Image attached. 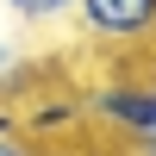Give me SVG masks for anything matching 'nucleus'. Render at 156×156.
I'll list each match as a JSON object with an SVG mask.
<instances>
[{
	"label": "nucleus",
	"mask_w": 156,
	"mask_h": 156,
	"mask_svg": "<svg viewBox=\"0 0 156 156\" xmlns=\"http://www.w3.org/2000/svg\"><path fill=\"white\" fill-rule=\"evenodd\" d=\"M75 119H87L81 100H37L31 112H19V131H69Z\"/></svg>",
	"instance_id": "obj_3"
},
{
	"label": "nucleus",
	"mask_w": 156,
	"mask_h": 156,
	"mask_svg": "<svg viewBox=\"0 0 156 156\" xmlns=\"http://www.w3.org/2000/svg\"><path fill=\"white\" fill-rule=\"evenodd\" d=\"M0 6H6L12 19H25V25H50V19H62V12H75V0H0Z\"/></svg>",
	"instance_id": "obj_4"
},
{
	"label": "nucleus",
	"mask_w": 156,
	"mask_h": 156,
	"mask_svg": "<svg viewBox=\"0 0 156 156\" xmlns=\"http://www.w3.org/2000/svg\"><path fill=\"white\" fill-rule=\"evenodd\" d=\"M0 156H37V150L25 144V131H0Z\"/></svg>",
	"instance_id": "obj_5"
},
{
	"label": "nucleus",
	"mask_w": 156,
	"mask_h": 156,
	"mask_svg": "<svg viewBox=\"0 0 156 156\" xmlns=\"http://www.w3.org/2000/svg\"><path fill=\"white\" fill-rule=\"evenodd\" d=\"M137 156H156V131H150V137H137Z\"/></svg>",
	"instance_id": "obj_6"
},
{
	"label": "nucleus",
	"mask_w": 156,
	"mask_h": 156,
	"mask_svg": "<svg viewBox=\"0 0 156 156\" xmlns=\"http://www.w3.org/2000/svg\"><path fill=\"white\" fill-rule=\"evenodd\" d=\"M81 112L87 119H100V125H112L119 137H150L156 131V87L144 81H112V87H94V94L81 100Z\"/></svg>",
	"instance_id": "obj_2"
},
{
	"label": "nucleus",
	"mask_w": 156,
	"mask_h": 156,
	"mask_svg": "<svg viewBox=\"0 0 156 156\" xmlns=\"http://www.w3.org/2000/svg\"><path fill=\"white\" fill-rule=\"evenodd\" d=\"M75 19L94 44H150L156 0H75Z\"/></svg>",
	"instance_id": "obj_1"
}]
</instances>
